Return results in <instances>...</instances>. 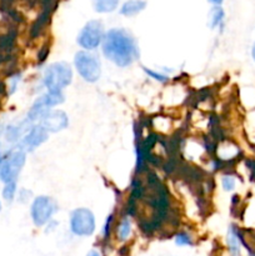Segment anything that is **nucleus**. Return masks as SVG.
Returning <instances> with one entry per match:
<instances>
[{
	"label": "nucleus",
	"mask_w": 255,
	"mask_h": 256,
	"mask_svg": "<svg viewBox=\"0 0 255 256\" xmlns=\"http://www.w3.org/2000/svg\"><path fill=\"white\" fill-rule=\"evenodd\" d=\"M20 132H22L20 128L10 126L6 130V140H9V142H16L20 136Z\"/></svg>",
	"instance_id": "nucleus-17"
},
{
	"label": "nucleus",
	"mask_w": 255,
	"mask_h": 256,
	"mask_svg": "<svg viewBox=\"0 0 255 256\" xmlns=\"http://www.w3.org/2000/svg\"><path fill=\"white\" fill-rule=\"evenodd\" d=\"M175 244L179 245V246H192V239L186 232H179L175 236Z\"/></svg>",
	"instance_id": "nucleus-16"
},
{
	"label": "nucleus",
	"mask_w": 255,
	"mask_h": 256,
	"mask_svg": "<svg viewBox=\"0 0 255 256\" xmlns=\"http://www.w3.org/2000/svg\"><path fill=\"white\" fill-rule=\"evenodd\" d=\"M2 154H0V166H2Z\"/></svg>",
	"instance_id": "nucleus-23"
},
{
	"label": "nucleus",
	"mask_w": 255,
	"mask_h": 256,
	"mask_svg": "<svg viewBox=\"0 0 255 256\" xmlns=\"http://www.w3.org/2000/svg\"><path fill=\"white\" fill-rule=\"evenodd\" d=\"M102 54L116 66H130L139 58L134 36L125 29H110L102 39Z\"/></svg>",
	"instance_id": "nucleus-1"
},
{
	"label": "nucleus",
	"mask_w": 255,
	"mask_h": 256,
	"mask_svg": "<svg viewBox=\"0 0 255 256\" xmlns=\"http://www.w3.org/2000/svg\"><path fill=\"white\" fill-rule=\"evenodd\" d=\"M75 68L80 76L88 82H95L102 74V64L96 55L88 52H78L74 59Z\"/></svg>",
	"instance_id": "nucleus-3"
},
{
	"label": "nucleus",
	"mask_w": 255,
	"mask_h": 256,
	"mask_svg": "<svg viewBox=\"0 0 255 256\" xmlns=\"http://www.w3.org/2000/svg\"><path fill=\"white\" fill-rule=\"evenodd\" d=\"M86 256H102V255H100V252H98V250H92V252H88Z\"/></svg>",
	"instance_id": "nucleus-20"
},
{
	"label": "nucleus",
	"mask_w": 255,
	"mask_h": 256,
	"mask_svg": "<svg viewBox=\"0 0 255 256\" xmlns=\"http://www.w3.org/2000/svg\"><path fill=\"white\" fill-rule=\"evenodd\" d=\"M25 164V152L22 149H16L10 152L9 156L2 160L0 166V179L8 184L16 180L18 175L22 172Z\"/></svg>",
	"instance_id": "nucleus-7"
},
{
	"label": "nucleus",
	"mask_w": 255,
	"mask_h": 256,
	"mask_svg": "<svg viewBox=\"0 0 255 256\" xmlns=\"http://www.w3.org/2000/svg\"><path fill=\"white\" fill-rule=\"evenodd\" d=\"M222 19H224V10L220 6H214L209 12V16H208V25L209 28L214 29L218 25L222 24Z\"/></svg>",
	"instance_id": "nucleus-13"
},
{
	"label": "nucleus",
	"mask_w": 255,
	"mask_h": 256,
	"mask_svg": "<svg viewBox=\"0 0 255 256\" xmlns=\"http://www.w3.org/2000/svg\"><path fill=\"white\" fill-rule=\"evenodd\" d=\"M222 188H224V190H226V192H232V190L235 188V179L232 176H230V175H225V176H222Z\"/></svg>",
	"instance_id": "nucleus-18"
},
{
	"label": "nucleus",
	"mask_w": 255,
	"mask_h": 256,
	"mask_svg": "<svg viewBox=\"0 0 255 256\" xmlns=\"http://www.w3.org/2000/svg\"><path fill=\"white\" fill-rule=\"evenodd\" d=\"M0 212H2V204H0Z\"/></svg>",
	"instance_id": "nucleus-24"
},
{
	"label": "nucleus",
	"mask_w": 255,
	"mask_h": 256,
	"mask_svg": "<svg viewBox=\"0 0 255 256\" xmlns=\"http://www.w3.org/2000/svg\"><path fill=\"white\" fill-rule=\"evenodd\" d=\"M104 26L99 20H90L78 35V44L86 50H94L104 39Z\"/></svg>",
	"instance_id": "nucleus-5"
},
{
	"label": "nucleus",
	"mask_w": 255,
	"mask_h": 256,
	"mask_svg": "<svg viewBox=\"0 0 255 256\" xmlns=\"http://www.w3.org/2000/svg\"><path fill=\"white\" fill-rule=\"evenodd\" d=\"M40 122H42L40 125L48 132H58L60 130H64L69 124L68 115L62 110H49Z\"/></svg>",
	"instance_id": "nucleus-8"
},
{
	"label": "nucleus",
	"mask_w": 255,
	"mask_h": 256,
	"mask_svg": "<svg viewBox=\"0 0 255 256\" xmlns=\"http://www.w3.org/2000/svg\"><path fill=\"white\" fill-rule=\"evenodd\" d=\"M15 192H16V182H8V184H5L4 189H2V198L6 202H12L15 196Z\"/></svg>",
	"instance_id": "nucleus-15"
},
{
	"label": "nucleus",
	"mask_w": 255,
	"mask_h": 256,
	"mask_svg": "<svg viewBox=\"0 0 255 256\" xmlns=\"http://www.w3.org/2000/svg\"><path fill=\"white\" fill-rule=\"evenodd\" d=\"M239 236H238V232L234 229L229 230L228 234V246H229L230 252L232 256H239L240 254V246H239Z\"/></svg>",
	"instance_id": "nucleus-14"
},
{
	"label": "nucleus",
	"mask_w": 255,
	"mask_h": 256,
	"mask_svg": "<svg viewBox=\"0 0 255 256\" xmlns=\"http://www.w3.org/2000/svg\"><path fill=\"white\" fill-rule=\"evenodd\" d=\"M209 2H212V4H215L216 6H219V5L222 2V0H209Z\"/></svg>",
	"instance_id": "nucleus-21"
},
{
	"label": "nucleus",
	"mask_w": 255,
	"mask_h": 256,
	"mask_svg": "<svg viewBox=\"0 0 255 256\" xmlns=\"http://www.w3.org/2000/svg\"><path fill=\"white\" fill-rule=\"evenodd\" d=\"M144 72H146L148 75H150V76H152V79L158 80V82H166V80H168V76H165V75H162V74H159V72H152V70H149V69H146V68H144Z\"/></svg>",
	"instance_id": "nucleus-19"
},
{
	"label": "nucleus",
	"mask_w": 255,
	"mask_h": 256,
	"mask_svg": "<svg viewBox=\"0 0 255 256\" xmlns=\"http://www.w3.org/2000/svg\"><path fill=\"white\" fill-rule=\"evenodd\" d=\"M145 6H146V2L144 0H129L122 6L120 14L124 16H132V15H136L142 12Z\"/></svg>",
	"instance_id": "nucleus-10"
},
{
	"label": "nucleus",
	"mask_w": 255,
	"mask_h": 256,
	"mask_svg": "<svg viewBox=\"0 0 255 256\" xmlns=\"http://www.w3.org/2000/svg\"><path fill=\"white\" fill-rule=\"evenodd\" d=\"M58 212V204L49 196H38L32 205V219L36 226H42L52 220Z\"/></svg>",
	"instance_id": "nucleus-6"
},
{
	"label": "nucleus",
	"mask_w": 255,
	"mask_h": 256,
	"mask_svg": "<svg viewBox=\"0 0 255 256\" xmlns=\"http://www.w3.org/2000/svg\"><path fill=\"white\" fill-rule=\"evenodd\" d=\"M130 234H132V222H130L129 218H124L116 228V236L122 242H125L129 239Z\"/></svg>",
	"instance_id": "nucleus-12"
},
{
	"label": "nucleus",
	"mask_w": 255,
	"mask_h": 256,
	"mask_svg": "<svg viewBox=\"0 0 255 256\" xmlns=\"http://www.w3.org/2000/svg\"><path fill=\"white\" fill-rule=\"evenodd\" d=\"M72 66L65 62L50 64L45 70L44 78H42V82L48 89V92H62L64 88L72 84Z\"/></svg>",
	"instance_id": "nucleus-2"
},
{
	"label": "nucleus",
	"mask_w": 255,
	"mask_h": 256,
	"mask_svg": "<svg viewBox=\"0 0 255 256\" xmlns=\"http://www.w3.org/2000/svg\"><path fill=\"white\" fill-rule=\"evenodd\" d=\"M49 136V132L42 126V125H34L32 126V129L25 134V136L22 140V148L25 150H34L35 148L40 146L42 144H44L48 140Z\"/></svg>",
	"instance_id": "nucleus-9"
},
{
	"label": "nucleus",
	"mask_w": 255,
	"mask_h": 256,
	"mask_svg": "<svg viewBox=\"0 0 255 256\" xmlns=\"http://www.w3.org/2000/svg\"><path fill=\"white\" fill-rule=\"evenodd\" d=\"M119 0H92V6L98 12H112L116 9Z\"/></svg>",
	"instance_id": "nucleus-11"
},
{
	"label": "nucleus",
	"mask_w": 255,
	"mask_h": 256,
	"mask_svg": "<svg viewBox=\"0 0 255 256\" xmlns=\"http://www.w3.org/2000/svg\"><path fill=\"white\" fill-rule=\"evenodd\" d=\"M70 229L76 236H90L95 232V218L89 209L79 208L70 215Z\"/></svg>",
	"instance_id": "nucleus-4"
},
{
	"label": "nucleus",
	"mask_w": 255,
	"mask_h": 256,
	"mask_svg": "<svg viewBox=\"0 0 255 256\" xmlns=\"http://www.w3.org/2000/svg\"><path fill=\"white\" fill-rule=\"evenodd\" d=\"M252 59L255 60V45H254V46H252Z\"/></svg>",
	"instance_id": "nucleus-22"
}]
</instances>
